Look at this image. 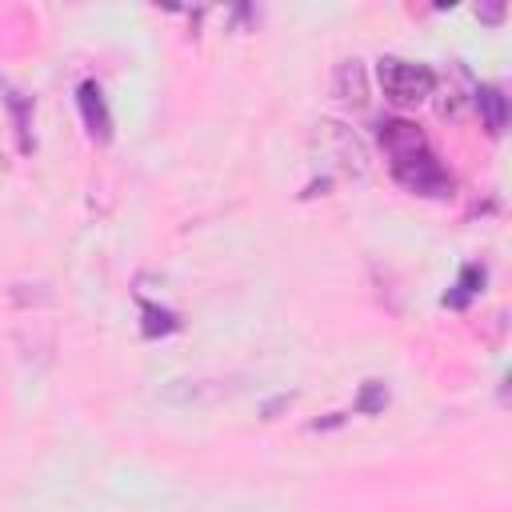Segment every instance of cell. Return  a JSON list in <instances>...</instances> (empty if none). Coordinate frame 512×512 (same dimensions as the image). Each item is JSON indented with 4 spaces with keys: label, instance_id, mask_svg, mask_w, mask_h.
I'll use <instances>...</instances> for the list:
<instances>
[{
    "label": "cell",
    "instance_id": "7a4b0ae2",
    "mask_svg": "<svg viewBox=\"0 0 512 512\" xmlns=\"http://www.w3.org/2000/svg\"><path fill=\"white\" fill-rule=\"evenodd\" d=\"M380 84H384V92L392 100H404L408 104V100L428 96L432 84H436V76L428 68H420V64H408V60H384L380 64Z\"/></svg>",
    "mask_w": 512,
    "mask_h": 512
},
{
    "label": "cell",
    "instance_id": "6da1fadb",
    "mask_svg": "<svg viewBox=\"0 0 512 512\" xmlns=\"http://www.w3.org/2000/svg\"><path fill=\"white\" fill-rule=\"evenodd\" d=\"M380 144L392 152L396 176H400L408 188H416V192H432V196H440V192L448 188L444 168H440L436 156L424 148V140H420V132H416L412 124H404V120H388V124H380Z\"/></svg>",
    "mask_w": 512,
    "mask_h": 512
},
{
    "label": "cell",
    "instance_id": "277c9868",
    "mask_svg": "<svg viewBox=\"0 0 512 512\" xmlns=\"http://www.w3.org/2000/svg\"><path fill=\"white\" fill-rule=\"evenodd\" d=\"M480 104H488V116H492V128H500L504 124V96L500 92H480Z\"/></svg>",
    "mask_w": 512,
    "mask_h": 512
},
{
    "label": "cell",
    "instance_id": "3957f363",
    "mask_svg": "<svg viewBox=\"0 0 512 512\" xmlns=\"http://www.w3.org/2000/svg\"><path fill=\"white\" fill-rule=\"evenodd\" d=\"M80 104H84V112H88L92 132L108 136V116H104V108H100V96H96V104H92V84H84V88H80Z\"/></svg>",
    "mask_w": 512,
    "mask_h": 512
}]
</instances>
